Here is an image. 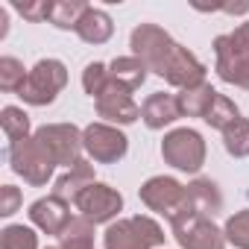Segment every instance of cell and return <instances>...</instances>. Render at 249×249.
Masks as SVG:
<instances>
[{
	"label": "cell",
	"instance_id": "1",
	"mask_svg": "<svg viewBox=\"0 0 249 249\" xmlns=\"http://www.w3.org/2000/svg\"><path fill=\"white\" fill-rule=\"evenodd\" d=\"M129 47L132 56H138L156 76H161L167 85L185 91V88H196L205 82L208 68L179 41L170 38V33H164L159 24H138L129 36Z\"/></svg>",
	"mask_w": 249,
	"mask_h": 249
},
{
	"label": "cell",
	"instance_id": "2",
	"mask_svg": "<svg viewBox=\"0 0 249 249\" xmlns=\"http://www.w3.org/2000/svg\"><path fill=\"white\" fill-rule=\"evenodd\" d=\"M164 229L147 217V214H138V217H120L114 223L106 226V234H103V246L106 249H156L164 243Z\"/></svg>",
	"mask_w": 249,
	"mask_h": 249
},
{
	"label": "cell",
	"instance_id": "3",
	"mask_svg": "<svg viewBox=\"0 0 249 249\" xmlns=\"http://www.w3.org/2000/svg\"><path fill=\"white\" fill-rule=\"evenodd\" d=\"M6 159H9L12 173H15V176H21V179H24L27 185H33V188H44V185L50 182L53 170H56L53 156L44 150V144H41L36 135H30V138H24V141L9 144Z\"/></svg>",
	"mask_w": 249,
	"mask_h": 249
},
{
	"label": "cell",
	"instance_id": "4",
	"mask_svg": "<svg viewBox=\"0 0 249 249\" xmlns=\"http://www.w3.org/2000/svg\"><path fill=\"white\" fill-rule=\"evenodd\" d=\"M161 159H164V164H170L182 173H199L205 164V141L191 126L170 129L161 141Z\"/></svg>",
	"mask_w": 249,
	"mask_h": 249
},
{
	"label": "cell",
	"instance_id": "5",
	"mask_svg": "<svg viewBox=\"0 0 249 249\" xmlns=\"http://www.w3.org/2000/svg\"><path fill=\"white\" fill-rule=\"evenodd\" d=\"M65 85H68V68H65V62H59V59H41L30 71V76H27V82H24V88H21L18 97L27 106H50L62 94Z\"/></svg>",
	"mask_w": 249,
	"mask_h": 249
},
{
	"label": "cell",
	"instance_id": "6",
	"mask_svg": "<svg viewBox=\"0 0 249 249\" xmlns=\"http://www.w3.org/2000/svg\"><path fill=\"white\" fill-rule=\"evenodd\" d=\"M82 147L94 164H117L129 153V138L111 123H88L82 129Z\"/></svg>",
	"mask_w": 249,
	"mask_h": 249
},
{
	"label": "cell",
	"instance_id": "7",
	"mask_svg": "<svg viewBox=\"0 0 249 249\" xmlns=\"http://www.w3.org/2000/svg\"><path fill=\"white\" fill-rule=\"evenodd\" d=\"M33 135L53 156L56 167H68L71 170L82 159V150H85L82 147V129H76L73 123H44V126L36 129Z\"/></svg>",
	"mask_w": 249,
	"mask_h": 249
},
{
	"label": "cell",
	"instance_id": "8",
	"mask_svg": "<svg viewBox=\"0 0 249 249\" xmlns=\"http://www.w3.org/2000/svg\"><path fill=\"white\" fill-rule=\"evenodd\" d=\"M223 211V194H220V185L214 179H194L191 185H185V199L179 205V211L167 220L170 226L173 223H182V220H191V217H208L214 220L217 214Z\"/></svg>",
	"mask_w": 249,
	"mask_h": 249
},
{
	"label": "cell",
	"instance_id": "9",
	"mask_svg": "<svg viewBox=\"0 0 249 249\" xmlns=\"http://www.w3.org/2000/svg\"><path fill=\"white\" fill-rule=\"evenodd\" d=\"M73 208H76L79 217H85L88 223H94V226L106 223V226H108V223L120 220L123 196H120L117 188H111V185H106V182H94L91 188H85V191L76 196Z\"/></svg>",
	"mask_w": 249,
	"mask_h": 249
},
{
	"label": "cell",
	"instance_id": "10",
	"mask_svg": "<svg viewBox=\"0 0 249 249\" xmlns=\"http://www.w3.org/2000/svg\"><path fill=\"white\" fill-rule=\"evenodd\" d=\"M138 196H141V202H144L150 211H156V214H161L164 220H170V217L179 211L182 199H185V185L176 182L173 176H153V179H147V182L141 185Z\"/></svg>",
	"mask_w": 249,
	"mask_h": 249
},
{
	"label": "cell",
	"instance_id": "11",
	"mask_svg": "<svg viewBox=\"0 0 249 249\" xmlns=\"http://www.w3.org/2000/svg\"><path fill=\"white\" fill-rule=\"evenodd\" d=\"M173 237L182 249H226V234L223 229L214 226L208 217H191L182 223H173Z\"/></svg>",
	"mask_w": 249,
	"mask_h": 249
},
{
	"label": "cell",
	"instance_id": "12",
	"mask_svg": "<svg viewBox=\"0 0 249 249\" xmlns=\"http://www.w3.org/2000/svg\"><path fill=\"white\" fill-rule=\"evenodd\" d=\"M94 103H97V114L103 117V123H111V126H129V123H135L141 117V106L132 100V94L114 82Z\"/></svg>",
	"mask_w": 249,
	"mask_h": 249
},
{
	"label": "cell",
	"instance_id": "13",
	"mask_svg": "<svg viewBox=\"0 0 249 249\" xmlns=\"http://www.w3.org/2000/svg\"><path fill=\"white\" fill-rule=\"evenodd\" d=\"M30 223L36 229H41L44 234H53V237H62V231L71 226L73 214H71V202H65L62 196L50 194V196H41L30 205Z\"/></svg>",
	"mask_w": 249,
	"mask_h": 249
},
{
	"label": "cell",
	"instance_id": "14",
	"mask_svg": "<svg viewBox=\"0 0 249 249\" xmlns=\"http://www.w3.org/2000/svg\"><path fill=\"white\" fill-rule=\"evenodd\" d=\"M179 117H182V111H179L176 94L156 91L141 106V120L147 123V129H164V126H170V123H176Z\"/></svg>",
	"mask_w": 249,
	"mask_h": 249
},
{
	"label": "cell",
	"instance_id": "15",
	"mask_svg": "<svg viewBox=\"0 0 249 249\" xmlns=\"http://www.w3.org/2000/svg\"><path fill=\"white\" fill-rule=\"evenodd\" d=\"M97 179H94V161H88V159H79L65 176H59L56 179V188H53V194L56 196H62L65 202H76V196L85 191V188H91Z\"/></svg>",
	"mask_w": 249,
	"mask_h": 249
},
{
	"label": "cell",
	"instance_id": "16",
	"mask_svg": "<svg viewBox=\"0 0 249 249\" xmlns=\"http://www.w3.org/2000/svg\"><path fill=\"white\" fill-rule=\"evenodd\" d=\"M147 73H150V68H147L138 56H117V59L108 65L111 82L120 85V88H126L129 94L138 91V88L147 82Z\"/></svg>",
	"mask_w": 249,
	"mask_h": 249
},
{
	"label": "cell",
	"instance_id": "17",
	"mask_svg": "<svg viewBox=\"0 0 249 249\" xmlns=\"http://www.w3.org/2000/svg\"><path fill=\"white\" fill-rule=\"evenodd\" d=\"M114 33V24H111V15L103 12V9H88L76 27V36L85 41V44H106Z\"/></svg>",
	"mask_w": 249,
	"mask_h": 249
},
{
	"label": "cell",
	"instance_id": "18",
	"mask_svg": "<svg viewBox=\"0 0 249 249\" xmlns=\"http://www.w3.org/2000/svg\"><path fill=\"white\" fill-rule=\"evenodd\" d=\"M214 97H217V91H214L208 82H202V85H196V88L179 91V94H176V103H179L182 117H205L208 108H211V103H214Z\"/></svg>",
	"mask_w": 249,
	"mask_h": 249
},
{
	"label": "cell",
	"instance_id": "19",
	"mask_svg": "<svg viewBox=\"0 0 249 249\" xmlns=\"http://www.w3.org/2000/svg\"><path fill=\"white\" fill-rule=\"evenodd\" d=\"M214 71H217V76H220L226 85H234V88L249 91V53H243V56H226V59H217Z\"/></svg>",
	"mask_w": 249,
	"mask_h": 249
},
{
	"label": "cell",
	"instance_id": "20",
	"mask_svg": "<svg viewBox=\"0 0 249 249\" xmlns=\"http://www.w3.org/2000/svg\"><path fill=\"white\" fill-rule=\"evenodd\" d=\"M91 6L82 3V0H53V9H50V24L56 30H73L79 27L82 15L88 12Z\"/></svg>",
	"mask_w": 249,
	"mask_h": 249
},
{
	"label": "cell",
	"instance_id": "21",
	"mask_svg": "<svg viewBox=\"0 0 249 249\" xmlns=\"http://www.w3.org/2000/svg\"><path fill=\"white\" fill-rule=\"evenodd\" d=\"M249 53V27L240 24L234 27L231 33H223L214 38V56L217 59H226V56H243Z\"/></svg>",
	"mask_w": 249,
	"mask_h": 249
},
{
	"label": "cell",
	"instance_id": "22",
	"mask_svg": "<svg viewBox=\"0 0 249 249\" xmlns=\"http://www.w3.org/2000/svg\"><path fill=\"white\" fill-rule=\"evenodd\" d=\"M223 147L231 159L249 156V117H237L231 126L223 129Z\"/></svg>",
	"mask_w": 249,
	"mask_h": 249
},
{
	"label": "cell",
	"instance_id": "23",
	"mask_svg": "<svg viewBox=\"0 0 249 249\" xmlns=\"http://www.w3.org/2000/svg\"><path fill=\"white\" fill-rule=\"evenodd\" d=\"M59 246L62 249H94V223H88L85 217H73L71 226L62 231Z\"/></svg>",
	"mask_w": 249,
	"mask_h": 249
},
{
	"label": "cell",
	"instance_id": "24",
	"mask_svg": "<svg viewBox=\"0 0 249 249\" xmlns=\"http://www.w3.org/2000/svg\"><path fill=\"white\" fill-rule=\"evenodd\" d=\"M0 129H3V135L9 138V144L30 138V114L24 108H18V106H6L0 111Z\"/></svg>",
	"mask_w": 249,
	"mask_h": 249
},
{
	"label": "cell",
	"instance_id": "25",
	"mask_svg": "<svg viewBox=\"0 0 249 249\" xmlns=\"http://www.w3.org/2000/svg\"><path fill=\"white\" fill-rule=\"evenodd\" d=\"M240 117V108L234 106V100H229L226 94H217L214 97V103H211V108H208V114L202 117L205 123H208V126L211 129H226V126H231V123Z\"/></svg>",
	"mask_w": 249,
	"mask_h": 249
},
{
	"label": "cell",
	"instance_id": "26",
	"mask_svg": "<svg viewBox=\"0 0 249 249\" xmlns=\"http://www.w3.org/2000/svg\"><path fill=\"white\" fill-rule=\"evenodd\" d=\"M27 76H30V71H27L24 62H18L15 56H3V59H0V91H6V94H21Z\"/></svg>",
	"mask_w": 249,
	"mask_h": 249
},
{
	"label": "cell",
	"instance_id": "27",
	"mask_svg": "<svg viewBox=\"0 0 249 249\" xmlns=\"http://www.w3.org/2000/svg\"><path fill=\"white\" fill-rule=\"evenodd\" d=\"M0 249H38V234L24 223H12L0 231Z\"/></svg>",
	"mask_w": 249,
	"mask_h": 249
},
{
	"label": "cell",
	"instance_id": "28",
	"mask_svg": "<svg viewBox=\"0 0 249 249\" xmlns=\"http://www.w3.org/2000/svg\"><path fill=\"white\" fill-rule=\"evenodd\" d=\"M108 85H111L108 65H103V62H88L85 71H82V88H85V94L94 97V100H100Z\"/></svg>",
	"mask_w": 249,
	"mask_h": 249
},
{
	"label": "cell",
	"instance_id": "29",
	"mask_svg": "<svg viewBox=\"0 0 249 249\" xmlns=\"http://www.w3.org/2000/svg\"><path fill=\"white\" fill-rule=\"evenodd\" d=\"M223 234H226V240H229L234 249H249V208L234 211V214L226 220Z\"/></svg>",
	"mask_w": 249,
	"mask_h": 249
},
{
	"label": "cell",
	"instance_id": "30",
	"mask_svg": "<svg viewBox=\"0 0 249 249\" xmlns=\"http://www.w3.org/2000/svg\"><path fill=\"white\" fill-rule=\"evenodd\" d=\"M27 21L33 24H41V21H50V9H53V0H38V3H18L15 6Z\"/></svg>",
	"mask_w": 249,
	"mask_h": 249
},
{
	"label": "cell",
	"instance_id": "31",
	"mask_svg": "<svg viewBox=\"0 0 249 249\" xmlns=\"http://www.w3.org/2000/svg\"><path fill=\"white\" fill-rule=\"evenodd\" d=\"M21 208V191L15 185H3L0 188V217H12Z\"/></svg>",
	"mask_w": 249,
	"mask_h": 249
},
{
	"label": "cell",
	"instance_id": "32",
	"mask_svg": "<svg viewBox=\"0 0 249 249\" xmlns=\"http://www.w3.org/2000/svg\"><path fill=\"white\" fill-rule=\"evenodd\" d=\"M6 21H9V18H6V9H0V38L6 36Z\"/></svg>",
	"mask_w": 249,
	"mask_h": 249
},
{
	"label": "cell",
	"instance_id": "33",
	"mask_svg": "<svg viewBox=\"0 0 249 249\" xmlns=\"http://www.w3.org/2000/svg\"><path fill=\"white\" fill-rule=\"evenodd\" d=\"M47 249H62V246H47Z\"/></svg>",
	"mask_w": 249,
	"mask_h": 249
},
{
	"label": "cell",
	"instance_id": "34",
	"mask_svg": "<svg viewBox=\"0 0 249 249\" xmlns=\"http://www.w3.org/2000/svg\"><path fill=\"white\" fill-rule=\"evenodd\" d=\"M246 27H249V21H246Z\"/></svg>",
	"mask_w": 249,
	"mask_h": 249
}]
</instances>
